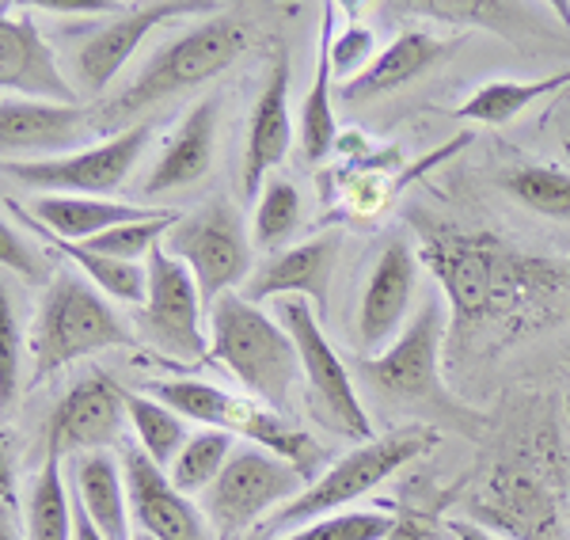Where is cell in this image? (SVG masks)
Returning a JSON list of instances; mask_svg holds the SVG:
<instances>
[{"instance_id": "cell-1", "label": "cell", "mask_w": 570, "mask_h": 540, "mask_svg": "<svg viewBox=\"0 0 570 540\" xmlns=\"http://www.w3.org/2000/svg\"><path fill=\"white\" fill-rule=\"evenodd\" d=\"M422 267L438 278L453 324V346L494 332L505 343L570 316V259L532 255L491 228H464L415 214Z\"/></svg>"}, {"instance_id": "cell-2", "label": "cell", "mask_w": 570, "mask_h": 540, "mask_svg": "<svg viewBox=\"0 0 570 540\" xmlns=\"http://www.w3.org/2000/svg\"><path fill=\"white\" fill-rule=\"evenodd\" d=\"M570 472L551 419H532L468 495V521L510 540H570Z\"/></svg>"}, {"instance_id": "cell-3", "label": "cell", "mask_w": 570, "mask_h": 540, "mask_svg": "<svg viewBox=\"0 0 570 540\" xmlns=\"http://www.w3.org/2000/svg\"><path fill=\"white\" fill-rule=\"evenodd\" d=\"M445 305L441 293H426L422 308L411 316L400 338L384 346L381 354H362L354 359L351 373L365 392H373L381 404L400 408L419 415V423L434 426L445 423L461 434H480L487 415L456 400L441 381V343H445Z\"/></svg>"}, {"instance_id": "cell-4", "label": "cell", "mask_w": 570, "mask_h": 540, "mask_svg": "<svg viewBox=\"0 0 570 540\" xmlns=\"http://www.w3.org/2000/svg\"><path fill=\"white\" fill-rule=\"evenodd\" d=\"M247 50V23L233 12H217L190 31L176 35L145 61V69L122 91L107 96L91 111V126L99 137H115L141 126V115L168 104L183 91L206 85L217 72H225Z\"/></svg>"}, {"instance_id": "cell-5", "label": "cell", "mask_w": 570, "mask_h": 540, "mask_svg": "<svg viewBox=\"0 0 570 540\" xmlns=\"http://www.w3.org/2000/svg\"><path fill=\"white\" fill-rule=\"evenodd\" d=\"M137 332L110 308L88 278H77L69 267H61L46 282V293L35 308L31 324V384H42L58 370H66L77 359L99 351H137Z\"/></svg>"}, {"instance_id": "cell-6", "label": "cell", "mask_w": 570, "mask_h": 540, "mask_svg": "<svg viewBox=\"0 0 570 540\" xmlns=\"http://www.w3.org/2000/svg\"><path fill=\"white\" fill-rule=\"evenodd\" d=\"M141 389L160 400V404H168L171 411H179L187 423L228 430L233 438H244L247 445L271 450L274 456L289 461L305 483L324 475V461H327L324 445L312 434H305L301 426H293L285 419V411L266 408L255 396H240V392H228L220 384L198 377H164L141 384Z\"/></svg>"}, {"instance_id": "cell-7", "label": "cell", "mask_w": 570, "mask_h": 540, "mask_svg": "<svg viewBox=\"0 0 570 540\" xmlns=\"http://www.w3.org/2000/svg\"><path fill=\"white\" fill-rule=\"evenodd\" d=\"M438 438H441L438 426L407 423V426L389 430V434H376L373 442L354 445L346 456H338L335 464H327L324 475L312 480L297 499L285 502L282 510H274V514L255 529V537L278 540L316 518L343 514L351 502L365 499L373 488H381L384 480H392L403 464H411L415 456L434 450Z\"/></svg>"}, {"instance_id": "cell-8", "label": "cell", "mask_w": 570, "mask_h": 540, "mask_svg": "<svg viewBox=\"0 0 570 540\" xmlns=\"http://www.w3.org/2000/svg\"><path fill=\"white\" fill-rule=\"evenodd\" d=\"M209 359L233 373L244 396L274 411L289 408L293 381L305 377L293 335L259 305L244 301L240 289L225 293L209 308Z\"/></svg>"}, {"instance_id": "cell-9", "label": "cell", "mask_w": 570, "mask_h": 540, "mask_svg": "<svg viewBox=\"0 0 570 540\" xmlns=\"http://www.w3.org/2000/svg\"><path fill=\"white\" fill-rule=\"evenodd\" d=\"M164 248L179 263H187V271L195 274L206 316L225 293L244 289V282L255 271L252 233L244 228L240 209L228 198H209L195 214H183V222L168 233Z\"/></svg>"}, {"instance_id": "cell-10", "label": "cell", "mask_w": 570, "mask_h": 540, "mask_svg": "<svg viewBox=\"0 0 570 540\" xmlns=\"http://www.w3.org/2000/svg\"><path fill=\"white\" fill-rule=\"evenodd\" d=\"M278 324L293 335L301 354V373L308 381L312 411L327 430H335L338 438H351L354 445L373 442V419L362 404V392L351 373V365L335 354V346L327 343L324 327L316 320V308L301 297H282L278 301Z\"/></svg>"}, {"instance_id": "cell-11", "label": "cell", "mask_w": 570, "mask_h": 540, "mask_svg": "<svg viewBox=\"0 0 570 540\" xmlns=\"http://www.w3.org/2000/svg\"><path fill=\"white\" fill-rule=\"evenodd\" d=\"M305 488L308 483L289 461L259 445H240L198 502L217 540H236L240 533H255L274 510L293 502Z\"/></svg>"}, {"instance_id": "cell-12", "label": "cell", "mask_w": 570, "mask_h": 540, "mask_svg": "<svg viewBox=\"0 0 570 540\" xmlns=\"http://www.w3.org/2000/svg\"><path fill=\"white\" fill-rule=\"evenodd\" d=\"M183 16H206L209 20V16H217V4H209V0H145V4H122L115 16L85 27L69 53L72 88L85 96L107 91L110 80L130 66V58L156 27L183 20Z\"/></svg>"}, {"instance_id": "cell-13", "label": "cell", "mask_w": 570, "mask_h": 540, "mask_svg": "<svg viewBox=\"0 0 570 540\" xmlns=\"http://www.w3.org/2000/svg\"><path fill=\"white\" fill-rule=\"evenodd\" d=\"M145 267H149V297L137 308V338L171 362L206 359L209 338L202 332L206 305H202L195 274L164 244L149 255Z\"/></svg>"}, {"instance_id": "cell-14", "label": "cell", "mask_w": 570, "mask_h": 540, "mask_svg": "<svg viewBox=\"0 0 570 540\" xmlns=\"http://www.w3.org/2000/svg\"><path fill=\"white\" fill-rule=\"evenodd\" d=\"M149 122L122 130L115 137H104L99 145H88L69 157L53 160H4L8 179L20 187H31L39 195H85V198H110L130 171L137 168L149 141Z\"/></svg>"}, {"instance_id": "cell-15", "label": "cell", "mask_w": 570, "mask_h": 540, "mask_svg": "<svg viewBox=\"0 0 570 540\" xmlns=\"http://www.w3.org/2000/svg\"><path fill=\"white\" fill-rule=\"evenodd\" d=\"M126 389L115 384L107 373H88L66 396L58 400L50 423H46V456H72L99 453L122 438L126 423Z\"/></svg>"}, {"instance_id": "cell-16", "label": "cell", "mask_w": 570, "mask_h": 540, "mask_svg": "<svg viewBox=\"0 0 570 540\" xmlns=\"http://www.w3.org/2000/svg\"><path fill=\"white\" fill-rule=\"evenodd\" d=\"M118 461H122L126 491H130L134 533H149L156 540H217L202 502L183 495L171 475L141 453V445L122 442Z\"/></svg>"}, {"instance_id": "cell-17", "label": "cell", "mask_w": 570, "mask_h": 540, "mask_svg": "<svg viewBox=\"0 0 570 540\" xmlns=\"http://www.w3.org/2000/svg\"><path fill=\"white\" fill-rule=\"evenodd\" d=\"M419 252L403 233H395L376 255L370 282L362 289V305H357L354 335L365 354H376L381 346H392L400 332L407 327L411 301L419 289Z\"/></svg>"}, {"instance_id": "cell-18", "label": "cell", "mask_w": 570, "mask_h": 540, "mask_svg": "<svg viewBox=\"0 0 570 540\" xmlns=\"http://www.w3.org/2000/svg\"><path fill=\"white\" fill-rule=\"evenodd\" d=\"M96 134L91 111L80 104H42V99L4 96L0 104V149L4 160H53L88 149Z\"/></svg>"}, {"instance_id": "cell-19", "label": "cell", "mask_w": 570, "mask_h": 540, "mask_svg": "<svg viewBox=\"0 0 570 540\" xmlns=\"http://www.w3.org/2000/svg\"><path fill=\"white\" fill-rule=\"evenodd\" d=\"M0 85L4 96L20 99H42V104H77V88L58 66V53L46 42L27 8L4 4L0 20Z\"/></svg>"}, {"instance_id": "cell-20", "label": "cell", "mask_w": 570, "mask_h": 540, "mask_svg": "<svg viewBox=\"0 0 570 540\" xmlns=\"http://www.w3.org/2000/svg\"><path fill=\"white\" fill-rule=\"evenodd\" d=\"M338 248H343V233H320L305 244H293L285 252L266 255L255 263L252 278L244 282L240 297L259 305L266 297H301L320 308V320L327 316V293L335 278Z\"/></svg>"}, {"instance_id": "cell-21", "label": "cell", "mask_w": 570, "mask_h": 540, "mask_svg": "<svg viewBox=\"0 0 570 540\" xmlns=\"http://www.w3.org/2000/svg\"><path fill=\"white\" fill-rule=\"evenodd\" d=\"M293 141V122H289V50L274 46L271 53V72L266 85L252 107V122H247V141H244V164H240V187L244 198H259L263 183L271 179V171L278 168L289 153Z\"/></svg>"}, {"instance_id": "cell-22", "label": "cell", "mask_w": 570, "mask_h": 540, "mask_svg": "<svg viewBox=\"0 0 570 540\" xmlns=\"http://www.w3.org/2000/svg\"><path fill=\"white\" fill-rule=\"evenodd\" d=\"M214 145H217V99H202L179 118V126L171 130L164 153L156 157L149 176L141 183V195H168V190H183L190 183H198L214 164Z\"/></svg>"}, {"instance_id": "cell-23", "label": "cell", "mask_w": 570, "mask_h": 540, "mask_svg": "<svg viewBox=\"0 0 570 540\" xmlns=\"http://www.w3.org/2000/svg\"><path fill=\"white\" fill-rule=\"evenodd\" d=\"M69 472H72V499L80 502V510L104 533V540H134V514H130V491H126L122 461H115L107 450H99V453L72 456Z\"/></svg>"}, {"instance_id": "cell-24", "label": "cell", "mask_w": 570, "mask_h": 540, "mask_svg": "<svg viewBox=\"0 0 570 540\" xmlns=\"http://www.w3.org/2000/svg\"><path fill=\"white\" fill-rule=\"evenodd\" d=\"M4 209H8V217H16L20 228L39 233L46 255H58V259H66V263H77V271H85V278L104 293V297L126 301V305H137V308L145 305V297H149V267H145V263H122V259H110V255L91 252L85 244L61 240V236H53L46 225L35 222L23 206H16V198H4Z\"/></svg>"}, {"instance_id": "cell-25", "label": "cell", "mask_w": 570, "mask_h": 540, "mask_svg": "<svg viewBox=\"0 0 570 540\" xmlns=\"http://www.w3.org/2000/svg\"><path fill=\"white\" fill-rule=\"evenodd\" d=\"M456 46H461L456 39H438V35H426V31H400L389 46H381L376 61L362 77L343 85V96L357 104V99H373V96H384V91L411 85V80L426 77L430 69L441 66Z\"/></svg>"}, {"instance_id": "cell-26", "label": "cell", "mask_w": 570, "mask_h": 540, "mask_svg": "<svg viewBox=\"0 0 570 540\" xmlns=\"http://www.w3.org/2000/svg\"><path fill=\"white\" fill-rule=\"evenodd\" d=\"M164 209L115 203V198H85V195H39L31 203V217L69 244H88L96 236L134 222H153Z\"/></svg>"}, {"instance_id": "cell-27", "label": "cell", "mask_w": 570, "mask_h": 540, "mask_svg": "<svg viewBox=\"0 0 570 540\" xmlns=\"http://www.w3.org/2000/svg\"><path fill=\"white\" fill-rule=\"evenodd\" d=\"M331 42H335V4H324L320 12V53H316V77L301 104V126L297 141L308 164H320L335 153L338 145V122L331 111V96H335V69H331Z\"/></svg>"}, {"instance_id": "cell-28", "label": "cell", "mask_w": 570, "mask_h": 540, "mask_svg": "<svg viewBox=\"0 0 570 540\" xmlns=\"http://www.w3.org/2000/svg\"><path fill=\"white\" fill-rule=\"evenodd\" d=\"M563 88H570V69L551 72V77H540V80H518V77L487 80L483 88H475L472 96L456 107V118H464V122H483V126H505L521 111H529L537 99H548Z\"/></svg>"}, {"instance_id": "cell-29", "label": "cell", "mask_w": 570, "mask_h": 540, "mask_svg": "<svg viewBox=\"0 0 570 540\" xmlns=\"http://www.w3.org/2000/svg\"><path fill=\"white\" fill-rule=\"evenodd\" d=\"M61 456H46L27 495V540H77V502L66 488Z\"/></svg>"}, {"instance_id": "cell-30", "label": "cell", "mask_w": 570, "mask_h": 540, "mask_svg": "<svg viewBox=\"0 0 570 540\" xmlns=\"http://www.w3.org/2000/svg\"><path fill=\"white\" fill-rule=\"evenodd\" d=\"M126 415H130L141 453L168 472L179 450L190 442L187 419L179 411H171L168 404H160L156 396H149V392H134V389H126Z\"/></svg>"}, {"instance_id": "cell-31", "label": "cell", "mask_w": 570, "mask_h": 540, "mask_svg": "<svg viewBox=\"0 0 570 540\" xmlns=\"http://www.w3.org/2000/svg\"><path fill=\"white\" fill-rule=\"evenodd\" d=\"M233 434L228 430H214V426H202L198 434H190V442L183 445L179 456L171 461V483L183 491L187 499H202L220 472H225L228 456H233Z\"/></svg>"}, {"instance_id": "cell-32", "label": "cell", "mask_w": 570, "mask_h": 540, "mask_svg": "<svg viewBox=\"0 0 570 540\" xmlns=\"http://www.w3.org/2000/svg\"><path fill=\"white\" fill-rule=\"evenodd\" d=\"M502 190L525 209L570 225V171L556 164H521L502 176Z\"/></svg>"}, {"instance_id": "cell-33", "label": "cell", "mask_w": 570, "mask_h": 540, "mask_svg": "<svg viewBox=\"0 0 570 540\" xmlns=\"http://www.w3.org/2000/svg\"><path fill=\"white\" fill-rule=\"evenodd\" d=\"M301 228V190L285 176H271L263 183L259 206L252 222V244L263 252H285L289 236Z\"/></svg>"}, {"instance_id": "cell-34", "label": "cell", "mask_w": 570, "mask_h": 540, "mask_svg": "<svg viewBox=\"0 0 570 540\" xmlns=\"http://www.w3.org/2000/svg\"><path fill=\"white\" fill-rule=\"evenodd\" d=\"M400 526L395 510H343V514L316 518L278 540H389Z\"/></svg>"}, {"instance_id": "cell-35", "label": "cell", "mask_w": 570, "mask_h": 540, "mask_svg": "<svg viewBox=\"0 0 570 540\" xmlns=\"http://www.w3.org/2000/svg\"><path fill=\"white\" fill-rule=\"evenodd\" d=\"M20 362H23V338L20 324H16L12 293L8 282L0 286V411L4 419L12 415L16 400H20Z\"/></svg>"}, {"instance_id": "cell-36", "label": "cell", "mask_w": 570, "mask_h": 540, "mask_svg": "<svg viewBox=\"0 0 570 540\" xmlns=\"http://www.w3.org/2000/svg\"><path fill=\"white\" fill-rule=\"evenodd\" d=\"M381 46H376V35L370 27L362 23H351V31H343L335 42H331V69L343 85H351L354 77H362L365 69L376 61Z\"/></svg>"}, {"instance_id": "cell-37", "label": "cell", "mask_w": 570, "mask_h": 540, "mask_svg": "<svg viewBox=\"0 0 570 540\" xmlns=\"http://www.w3.org/2000/svg\"><path fill=\"white\" fill-rule=\"evenodd\" d=\"M389 12L403 16H430V20L445 23H487L483 16H505L510 4H491V0H415V4H392Z\"/></svg>"}, {"instance_id": "cell-38", "label": "cell", "mask_w": 570, "mask_h": 540, "mask_svg": "<svg viewBox=\"0 0 570 540\" xmlns=\"http://www.w3.org/2000/svg\"><path fill=\"white\" fill-rule=\"evenodd\" d=\"M0 263H4V271H16L23 282H46V259L42 252H35L31 244H27L23 228L20 225H4L0 228Z\"/></svg>"}, {"instance_id": "cell-39", "label": "cell", "mask_w": 570, "mask_h": 540, "mask_svg": "<svg viewBox=\"0 0 570 540\" xmlns=\"http://www.w3.org/2000/svg\"><path fill=\"white\" fill-rule=\"evenodd\" d=\"M46 12H66V16H115L122 4L115 0H46Z\"/></svg>"}, {"instance_id": "cell-40", "label": "cell", "mask_w": 570, "mask_h": 540, "mask_svg": "<svg viewBox=\"0 0 570 540\" xmlns=\"http://www.w3.org/2000/svg\"><path fill=\"white\" fill-rule=\"evenodd\" d=\"M449 533H453L456 540H505V537H499V533H491V529H483V526H475V521H449Z\"/></svg>"}, {"instance_id": "cell-41", "label": "cell", "mask_w": 570, "mask_h": 540, "mask_svg": "<svg viewBox=\"0 0 570 540\" xmlns=\"http://www.w3.org/2000/svg\"><path fill=\"white\" fill-rule=\"evenodd\" d=\"M389 540H426V533H422V526L415 518H403L400 514V526H395V533Z\"/></svg>"}, {"instance_id": "cell-42", "label": "cell", "mask_w": 570, "mask_h": 540, "mask_svg": "<svg viewBox=\"0 0 570 540\" xmlns=\"http://www.w3.org/2000/svg\"><path fill=\"white\" fill-rule=\"evenodd\" d=\"M72 502H77V499H72ZM77 540H104V533H99V529L88 521L85 510H80V502H77Z\"/></svg>"}, {"instance_id": "cell-43", "label": "cell", "mask_w": 570, "mask_h": 540, "mask_svg": "<svg viewBox=\"0 0 570 540\" xmlns=\"http://www.w3.org/2000/svg\"><path fill=\"white\" fill-rule=\"evenodd\" d=\"M0 540H16L12 514H8V510H0Z\"/></svg>"}, {"instance_id": "cell-44", "label": "cell", "mask_w": 570, "mask_h": 540, "mask_svg": "<svg viewBox=\"0 0 570 540\" xmlns=\"http://www.w3.org/2000/svg\"><path fill=\"white\" fill-rule=\"evenodd\" d=\"M134 540H156V537H149V533H134Z\"/></svg>"}, {"instance_id": "cell-45", "label": "cell", "mask_w": 570, "mask_h": 540, "mask_svg": "<svg viewBox=\"0 0 570 540\" xmlns=\"http://www.w3.org/2000/svg\"><path fill=\"white\" fill-rule=\"evenodd\" d=\"M252 540H259V537H252Z\"/></svg>"}]
</instances>
